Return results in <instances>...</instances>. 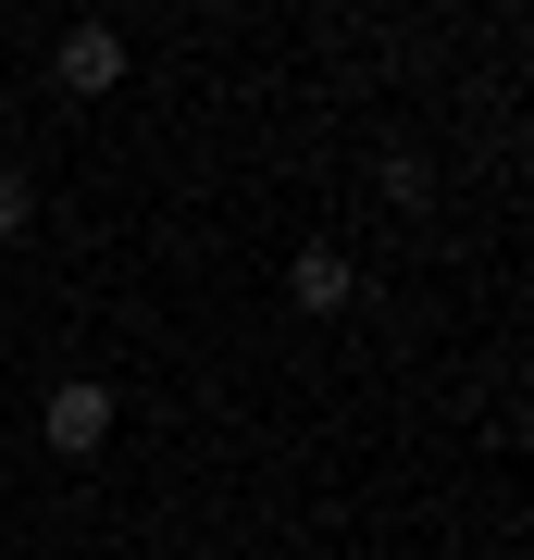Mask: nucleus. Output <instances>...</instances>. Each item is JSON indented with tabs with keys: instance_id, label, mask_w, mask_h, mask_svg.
Instances as JSON below:
<instances>
[{
	"instance_id": "1",
	"label": "nucleus",
	"mask_w": 534,
	"mask_h": 560,
	"mask_svg": "<svg viewBox=\"0 0 534 560\" xmlns=\"http://www.w3.org/2000/svg\"><path fill=\"white\" fill-rule=\"evenodd\" d=\"M38 436H50V460H99V448H112V386H99V374H62L50 399H38Z\"/></svg>"
},
{
	"instance_id": "2",
	"label": "nucleus",
	"mask_w": 534,
	"mask_h": 560,
	"mask_svg": "<svg viewBox=\"0 0 534 560\" xmlns=\"http://www.w3.org/2000/svg\"><path fill=\"white\" fill-rule=\"evenodd\" d=\"M50 88H62V101H112V88H124V38H112V25H62Z\"/></svg>"
},
{
	"instance_id": "3",
	"label": "nucleus",
	"mask_w": 534,
	"mask_h": 560,
	"mask_svg": "<svg viewBox=\"0 0 534 560\" xmlns=\"http://www.w3.org/2000/svg\"><path fill=\"white\" fill-rule=\"evenodd\" d=\"M348 300H360V261H348L336 237H311V249L286 261V312H311V324H336Z\"/></svg>"
},
{
	"instance_id": "4",
	"label": "nucleus",
	"mask_w": 534,
	"mask_h": 560,
	"mask_svg": "<svg viewBox=\"0 0 534 560\" xmlns=\"http://www.w3.org/2000/svg\"><path fill=\"white\" fill-rule=\"evenodd\" d=\"M373 200L385 212H436V162H423V150H385L373 162Z\"/></svg>"
},
{
	"instance_id": "5",
	"label": "nucleus",
	"mask_w": 534,
	"mask_h": 560,
	"mask_svg": "<svg viewBox=\"0 0 534 560\" xmlns=\"http://www.w3.org/2000/svg\"><path fill=\"white\" fill-rule=\"evenodd\" d=\"M25 224H38V187H25V162H0V249H13Z\"/></svg>"
}]
</instances>
